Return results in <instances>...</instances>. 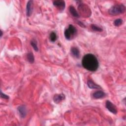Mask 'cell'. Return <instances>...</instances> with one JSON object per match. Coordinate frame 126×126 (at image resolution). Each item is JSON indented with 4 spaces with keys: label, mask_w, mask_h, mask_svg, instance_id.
Listing matches in <instances>:
<instances>
[{
    "label": "cell",
    "mask_w": 126,
    "mask_h": 126,
    "mask_svg": "<svg viewBox=\"0 0 126 126\" xmlns=\"http://www.w3.org/2000/svg\"><path fill=\"white\" fill-rule=\"evenodd\" d=\"M82 64L87 70L90 71H95L98 67V62L94 55L87 54L83 57Z\"/></svg>",
    "instance_id": "1"
},
{
    "label": "cell",
    "mask_w": 126,
    "mask_h": 126,
    "mask_svg": "<svg viewBox=\"0 0 126 126\" xmlns=\"http://www.w3.org/2000/svg\"><path fill=\"white\" fill-rule=\"evenodd\" d=\"M126 11V7L123 4H117L112 6L108 10L111 15H117L124 13Z\"/></svg>",
    "instance_id": "2"
},
{
    "label": "cell",
    "mask_w": 126,
    "mask_h": 126,
    "mask_svg": "<svg viewBox=\"0 0 126 126\" xmlns=\"http://www.w3.org/2000/svg\"><path fill=\"white\" fill-rule=\"evenodd\" d=\"M64 36L67 40L72 39L77 33V30L72 25H69L67 29L64 31Z\"/></svg>",
    "instance_id": "3"
},
{
    "label": "cell",
    "mask_w": 126,
    "mask_h": 126,
    "mask_svg": "<svg viewBox=\"0 0 126 126\" xmlns=\"http://www.w3.org/2000/svg\"><path fill=\"white\" fill-rule=\"evenodd\" d=\"M78 10L80 14L85 17H88L91 15V10L86 4L80 3L78 6Z\"/></svg>",
    "instance_id": "4"
},
{
    "label": "cell",
    "mask_w": 126,
    "mask_h": 126,
    "mask_svg": "<svg viewBox=\"0 0 126 126\" xmlns=\"http://www.w3.org/2000/svg\"><path fill=\"white\" fill-rule=\"evenodd\" d=\"M106 107L111 113L116 114L117 113V109L115 105H114L111 101L107 100L106 101Z\"/></svg>",
    "instance_id": "5"
},
{
    "label": "cell",
    "mask_w": 126,
    "mask_h": 126,
    "mask_svg": "<svg viewBox=\"0 0 126 126\" xmlns=\"http://www.w3.org/2000/svg\"><path fill=\"white\" fill-rule=\"evenodd\" d=\"M53 4L54 6L59 8L60 10L61 11H62L64 9L65 5L64 1L61 0H54L53 1Z\"/></svg>",
    "instance_id": "6"
},
{
    "label": "cell",
    "mask_w": 126,
    "mask_h": 126,
    "mask_svg": "<svg viewBox=\"0 0 126 126\" xmlns=\"http://www.w3.org/2000/svg\"><path fill=\"white\" fill-rule=\"evenodd\" d=\"M32 5H33V1L29 0L27 2L26 6V14L27 16H30L32 13Z\"/></svg>",
    "instance_id": "7"
},
{
    "label": "cell",
    "mask_w": 126,
    "mask_h": 126,
    "mask_svg": "<svg viewBox=\"0 0 126 126\" xmlns=\"http://www.w3.org/2000/svg\"><path fill=\"white\" fill-rule=\"evenodd\" d=\"M18 111L22 118H25L27 114V109L25 106L22 105L18 107Z\"/></svg>",
    "instance_id": "8"
},
{
    "label": "cell",
    "mask_w": 126,
    "mask_h": 126,
    "mask_svg": "<svg viewBox=\"0 0 126 126\" xmlns=\"http://www.w3.org/2000/svg\"><path fill=\"white\" fill-rule=\"evenodd\" d=\"M64 98H65V96L63 94H56L54 96L53 100L55 103H60L63 100Z\"/></svg>",
    "instance_id": "9"
},
{
    "label": "cell",
    "mask_w": 126,
    "mask_h": 126,
    "mask_svg": "<svg viewBox=\"0 0 126 126\" xmlns=\"http://www.w3.org/2000/svg\"><path fill=\"white\" fill-rule=\"evenodd\" d=\"M93 97L95 99L103 98L105 96V94L101 91H98L95 92H94L93 94Z\"/></svg>",
    "instance_id": "10"
},
{
    "label": "cell",
    "mask_w": 126,
    "mask_h": 126,
    "mask_svg": "<svg viewBox=\"0 0 126 126\" xmlns=\"http://www.w3.org/2000/svg\"><path fill=\"white\" fill-rule=\"evenodd\" d=\"M71 53L74 57L78 58L80 56V52L79 49L76 47H72L70 50Z\"/></svg>",
    "instance_id": "11"
},
{
    "label": "cell",
    "mask_w": 126,
    "mask_h": 126,
    "mask_svg": "<svg viewBox=\"0 0 126 126\" xmlns=\"http://www.w3.org/2000/svg\"><path fill=\"white\" fill-rule=\"evenodd\" d=\"M69 11L72 16L75 18H78L79 17V15L77 11L75 9V8L72 5L70 6L69 7Z\"/></svg>",
    "instance_id": "12"
},
{
    "label": "cell",
    "mask_w": 126,
    "mask_h": 126,
    "mask_svg": "<svg viewBox=\"0 0 126 126\" xmlns=\"http://www.w3.org/2000/svg\"><path fill=\"white\" fill-rule=\"evenodd\" d=\"M87 85L88 87L91 89H101V87L99 85L94 83L92 80H91L88 81Z\"/></svg>",
    "instance_id": "13"
},
{
    "label": "cell",
    "mask_w": 126,
    "mask_h": 126,
    "mask_svg": "<svg viewBox=\"0 0 126 126\" xmlns=\"http://www.w3.org/2000/svg\"><path fill=\"white\" fill-rule=\"evenodd\" d=\"M27 59L28 61L31 63H33L34 61V58L33 54L32 52H29L27 54Z\"/></svg>",
    "instance_id": "14"
},
{
    "label": "cell",
    "mask_w": 126,
    "mask_h": 126,
    "mask_svg": "<svg viewBox=\"0 0 126 126\" xmlns=\"http://www.w3.org/2000/svg\"><path fill=\"white\" fill-rule=\"evenodd\" d=\"M49 38L51 41L52 42H55L57 39V35L56 33L54 32H52L50 34Z\"/></svg>",
    "instance_id": "15"
},
{
    "label": "cell",
    "mask_w": 126,
    "mask_h": 126,
    "mask_svg": "<svg viewBox=\"0 0 126 126\" xmlns=\"http://www.w3.org/2000/svg\"><path fill=\"white\" fill-rule=\"evenodd\" d=\"M31 44L32 46V47H33V49L35 51H38V48L37 47V42L35 40H32L31 42Z\"/></svg>",
    "instance_id": "16"
},
{
    "label": "cell",
    "mask_w": 126,
    "mask_h": 126,
    "mask_svg": "<svg viewBox=\"0 0 126 126\" xmlns=\"http://www.w3.org/2000/svg\"><path fill=\"white\" fill-rule=\"evenodd\" d=\"M91 28H92V29L93 31H94L99 32L102 31V29L101 28H100V27L97 26L96 25H94V24H93V25H91Z\"/></svg>",
    "instance_id": "17"
},
{
    "label": "cell",
    "mask_w": 126,
    "mask_h": 126,
    "mask_svg": "<svg viewBox=\"0 0 126 126\" xmlns=\"http://www.w3.org/2000/svg\"><path fill=\"white\" fill-rule=\"evenodd\" d=\"M122 23H123L122 20L121 19L119 18V19H116V20L114 21V24L115 26H117V27H119V26H120V25H122Z\"/></svg>",
    "instance_id": "18"
},
{
    "label": "cell",
    "mask_w": 126,
    "mask_h": 126,
    "mask_svg": "<svg viewBox=\"0 0 126 126\" xmlns=\"http://www.w3.org/2000/svg\"><path fill=\"white\" fill-rule=\"evenodd\" d=\"M0 97L2 98H5V99H8L9 98V96L7 95H6L4 94H3L2 93V92H0Z\"/></svg>",
    "instance_id": "19"
},
{
    "label": "cell",
    "mask_w": 126,
    "mask_h": 126,
    "mask_svg": "<svg viewBox=\"0 0 126 126\" xmlns=\"http://www.w3.org/2000/svg\"><path fill=\"white\" fill-rule=\"evenodd\" d=\"M78 24L80 26H81L82 27H85V26L83 24V23H82V22H80V21H79V22H78Z\"/></svg>",
    "instance_id": "20"
},
{
    "label": "cell",
    "mask_w": 126,
    "mask_h": 126,
    "mask_svg": "<svg viewBox=\"0 0 126 126\" xmlns=\"http://www.w3.org/2000/svg\"><path fill=\"white\" fill-rule=\"evenodd\" d=\"M0 32H1V34H0V37H1L2 35V31H0Z\"/></svg>",
    "instance_id": "21"
}]
</instances>
